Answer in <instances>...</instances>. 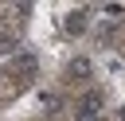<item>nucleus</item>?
I'll use <instances>...</instances> for the list:
<instances>
[{
    "mask_svg": "<svg viewBox=\"0 0 125 121\" xmlns=\"http://www.w3.org/2000/svg\"><path fill=\"white\" fill-rule=\"evenodd\" d=\"M98 113H102V94H86L78 101V121H98Z\"/></svg>",
    "mask_w": 125,
    "mask_h": 121,
    "instance_id": "nucleus-1",
    "label": "nucleus"
}]
</instances>
